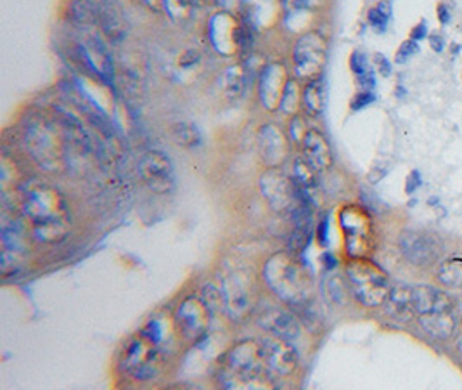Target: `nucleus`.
<instances>
[{
  "label": "nucleus",
  "instance_id": "f257e3e1",
  "mask_svg": "<svg viewBox=\"0 0 462 390\" xmlns=\"http://www.w3.org/2000/svg\"><path fill=\"white\" fill-rule=\"evenodd\" d=\"M23 215L30 221L39 241L54 243L67 236L69 213L67 200L50 184L28 181L20 187Z\"/></svg>",
  "mask_w": 462,
  "mask_h": 390
},
{
  "label": "nucleus",
  "instance_id": "f03ea898",
  "mask_svg": "<svg viewBox=\"0 0 462 390\" xmlns=\"http://www.w3.org/2000/svg\"><path fill=\"white\" fill-rule=\"evenodd\" d=\"M264 279L272 294L289 305L298 307L310 302L313 281L296 253H274L265 262Z\"/></svg>",
  "mask_w": 462,
  "mask_h": 390
},
{
  "label": "nucleus",
  "instance_id": "7ed1b4c3",
  "mask_svg": "<svg viewBox=\"0 0 462 390\" xmlns=\"http://www.w3.org/2000/svg\"><path fill=\"white\" fill-rule=\"evenodd\" d=\"M268 373L260 344L242 340L223 356L219 380L227 389H262L272 384Z\"/></svg>",
  "mask_w": 462,
  "mask_h": 390
},
{
  "label": "nucleus",
  "instance_id": "20e7f679",
  "mask_svg": "<svg viewBox=\"0 0 462 390\" xmlns=\"http://www.w3.org/2000/svg\"><path fill=\"white\" fill-rule=\"evenodd\" d=\"M65 132L44 116H33L24 125V144L37 165L56 172L65 165Z\"/></svg>",
  "mask_w": 462,
  "mask_h": 390
},
{
  "label": "nucleus",
  "instance_id": "39448f33",
  "mask_svg": "<svg viewBox=\"0 0 462 390\" xmlns=\"http://www.w3.org/2000/svg\"><path fill=\"white\" fill-rule=\"evenodd\" d=\"M347 279L353 297L366 307L383 305L392 292L386 273L369 260H352L347 266Z\"/></svg>",
  "mask_w": 462,
  "mask_h": 390
},
{
  "label": "nucleus",
  "instance_id": "423d86ee",
  "mask_svg": "<svg viewBox=\"0 0 462 390\" xmlns=\"http://www.w3.org/2000/svg\"><path fill=\"white\" fill-rule=\"evenodd\" d=\"M165 367V350L161 345L154 344L146 335L139 333L125 345L122 356L123 371L133 380H153Z\"/></svg>",
  "mask_w": 462,
  "mask_h": 390
},
{
  "label": "nucleus",
  "instance_id": "0eeeda50",
  "mask_svg": "<svg viewBox=\"0 0 462 390\" xmlns=\"http://www.w3.org/2000/svg\"><path fill=\"white\" fill-rule=\"evenodd\" d=\"M222 299L223 309L231 320L241 322L249 309H251V288H249V276L238 268L223 269L221 277Z\"/></svg>",
  "mask_w": 462,
  "mask_h": 390
},
{
  "label": "nucleus",
  "instance_id": "6e6552de",
  "mask_svg": "<svg viewBox=\"0 0 462 390\" xmlns=\"http://www.w3.org/2000/svg\"><path fill=\"white\" fill-rule=\"evenodd\" d=\"M328 44L317 32L303 33L293 49V63L296 75L303 80H315L326 65Z\"/></svg>",
  "mask_w": 462,
  "mask_h": 390
},
{
  "label": "nucleus",
  "instance_id": "1a4fd4ad",
  "mask_svg": "<svg viewBox=\"0 0 462 390\" xmlns=\"http://www.w3.org/2000/svg\"><path fill=\"white\" fill-rule=\"evenodd\" d=\"M398 247L402 255L414 266H431L440 258L443 243L435 232L405 231L400 234Z\"/></svg>",
  "mask_w": 462,
  "mask_h": 390
},
{
  "label": "nucleus",
  "instance_id": "9d476101",
  "mask_svg": "<svg viewBox=\"0 0 462 390\" xmlns=\"http://www.w3.org/2000/svg\"><path fill=\"white\" fill-rule=\"evenodd\" d=\"M139 176L156 195H168L176 187L174 163L161 151H148L140 159Z\"/></svg>",
  "mask_w": 462,
  "mask_h": 390
},
{
  "label": "nucleus",
  "instance_id": "9b49d317",
  "mask_svg": "<svg viewBox=\"0 0 462 390\" xmlns=\"http://www.w3.org/2000/svg\"><path fill=\"white\" fill-rule=\"evenodd\" d=\"M212 314L213 313L210 311L204 300L191 295L182 300V304L176 311L177 330L182 333L184 339L196 342L206 335Z\"/></svg>",
  "mask_w": 462,
  "mask_h": 390
},
{
  "label": "nucleus",
  "instance_id": "f8f14e48",
  "mask_svg": "<svg viewBox=\"0 0 462 390\" xmlns=\"http://www.w3.org/2000/svg\"><path fill=\"white\" fill-rule=\"evenodd\" d=\"M260 189L268 205L276 212H293L296 205L294 183L279 168H268L260 177Z\"/></svg>",
  "mask_w": 462,
  "mask_h": 390
},
{
  "label": "nucleus",
  "instance_id": "ddd939ff",
  "mask_svg": "<svg viewBox=\"0 0 462 390\" xmlns=\"http://www.w3.org/2000/svg\"><path fill=\"white\" fill-rule=\"evenodd\" d=\"M258 344L262 349L265 365L274 375L289 376L296 371L298 354L289 340L268 333Z\"/></svg>",
  "mask_w": 462,
  "mask_h": 390
},
{
  "label": "nucleus",
  "instance_id": "4468645a",
  "mask_svg": "<svg viewBox=\"0 0 462 390\" xmlns=\"http://www.w3.org/2000/svg\"><path fill=\"white\" fill-rule=\"evenodd\" d=\"M208 37L222 56L241 52L242 23L229 13H219L210 20Z\"/></svg>",
  "mask_w": 462,
  "mask_h": 390
},
{
  "label": "nucleus",
  "instance_id": "2eb2a0df",
  "mask_svg": "<svg viewBox=\"0 0 462 390\" xmlns=\"http://www.w3.org/2000/svg\"><path fill=\"white\" fill-rule=\"evenodd\" d=\"M78 56L84 63V67L95 75L103 82H111L114 77V68H113V59H111L108 47L101 42L99 37H86L78 44Z\"/></svg>",
  "mask_w": 462,
  "mask_h": 390
},
{
  "label": "nucleus",
  "instance_id": "dca6fc26",
  "mask_svg": "<svg viewBox=\"0 0 462 390\" xmlns=\"http://www.w3.org/2000/svg\"><path fill=\"white\" fill-rule=\"evenodd\" d=\"M26 250V236L22 224L13 219L7 221L4 215L2 222V273L7 276L9 271H16V266H20L23 255Z\"/></svg>",
  "mask_w": 462,
  "mask_h": 390
},
{
  "label": "nucleus",
  "instance_id": "f3484780",
  "mask_svg": "<svg viewBox=\"0 0 462 390\" xmlns=\"http://www.w3.org/2000/svg\"><path fill=\"white\" fill-rule=\"evenodd\" d=\"M287 71L281 63H272L262 71L260 77V101L268 112L281 108L287 86Z\"/></svg>",
  "mask_w": 462,
  "mask_h": 390
},
{
  "label": "nucleus",
  "instance_id": "a211bd4d",
  "mask_svg": "<svg viewBox=\"0 0 462 390\" xmlns=\"http://www.w3.org/2000/svg\"><path fill=\"white\" fill-rule=\"evenodd\" d=\"M258 324L270 335H277L289 342L296 340L302 333V326L298 320L291 313H287L286 309L277 305H270L264 309L258 316Z\"/></svg>",
  "mask_w": 462,
  "mask_h": 390
},
{
  "label": "nucleus",
  "instance_id": "6ab92c4d",
  "mask_svg": "<svg viewBox=\"0 0 462 390\" xmlns=\"http://www.w3.org/2000/svg\"><path fill=\"white\" fill-rule=\"evenodd\" d=\"M258 148H260L262 160L268 167L277 168L287 159L289 141L279 127L268 123V125H264L258 132Z\"/></svg>",
  "mask_w": 462,
  "mask_h": 390
},
{
  "label": "nucleus",
  "instance_id": "aec40b11",
  "mask_svg": "<svg viewBox=\"0 0 462 390\" xmlns=\"http://www.w3.org/2000/svg\"><path fill=\"white\" fill-rule=\"evenodd\" d=\"M303 159L317 170L324 172L332 165L330 142L319 131H308L303 139Z\"/></svg>",
  "mask_w": 462,
  "mask_h": 390
},
{
  "label": "nucleus",
  "instance_id": "412c9836",
  "mask_svg": "<svg viewBox=\"0 0 462 390\" xmlns=\"http://www.w3.org/2000/svg\"><path fill=\"white\" fill-rule=\"evenodd\" d=\"M412 305L416 316L437 311H452V300L445 292L433 286H412Z\"/></svg>",
  "mask_w": 462,
  "mask_h": 390
},
{
  "label": "nucleus",
  "instance_id": "4be33fe9",
  "mask_svg": "<svg viewBox=\"0 0 462 390\" xmlns=\"http://www.w3.org/2000/svg\"><path fill=\"white\" fill-rule=\"evenodd\" d=\"M97 24H99L101 32L104 33V37L113 44L122 42L125 39V35H127V23H125L123 13L111 0H108L103 5V9L99 13V18H97Z\"/></svg>",
  "mask_w": 462,
  "mask_h": 390
},
{
  "label": "nucleus",
  "instance_id": "5701e85b",
  "mask_svg": "<svg viewBox=\"0 0 462 390\" xmlns=\"http://www.w3.org/2000/svg\"><path fill=\"white\" fill-rule=\"evenodd\" d=\"M341 221H343V230L347 232L349 249L352 250L353 255L366 252L367 240H369V222H366L364 219H360L358 213L350 210L343 213Z\"/></svg>",
  "mask_w": 462,
  "mask_h": 390
},
{
  "label": "nucleus",
  "instance_id": "b1692460",
  "mask_svg": "<svg viewBox=\"0 0 462 390\" xmlns=\"http://www.w3.org/2000/svg\"><path fill=\"white\" fill-rule=\"evenodd\" d=\"M386 311L396 322H411L416 313L412 305V286H395L386 299Z\"/></svg>",
  "mask_w": 462,
  "mask_h": 390
},
{
  "label": "nucleus",
  "instance_id": "393cba45",
  "mask_svg": "<svg viewBox=\"0 0 462 390\" xmlns=\"http://www.w3.org/2000/svg\"><path fill=\"white\" fill-rule=\"evenodd\" d=\"M418 318L422 330L439 340L448 339L456 330V318H454L452 311L428 313V314H421Z\"/></svg>",
  "mask_w": 462,
  "mask_h": 390
},
{
  "label": "nucleus",
  "instance_id": "a878e982",
  "mask_svg": "<svg viewBox=\"0 0 462 390\" xmlns=\"http://www.w3.org/2000/svg\"><path fill=\"white\" fill-rule=\"evenodd\" d=\"M106 2L108 0H71L69 16L73 23L84 28L97 23L99 13Z\"/></svg>",
  "mask_w": 462,
  "mask_h": 390
},
{
  "label": "nucleus",
  "instance_id": "bb28decb",
  "mask_svg": "<svg viewBox=\"0 0 462 390\" xmlns=\"http://www.w3.org/2000/svg\"><path fill=\"white\" fill-rule=\"evenodd\" d=\"M302 94V106L308 115H321L326 104V89L322 80H310Z\"/></svg>",
  "mask_w": 462,
  "mask_h": 390
},
{
  "label": "nucleus",
  "instance_id": "cd10ccee",
  "mask_svg": "<svg viewBox=\"0 0 462 390\" xmlns=\"http://www.w3.org/2000/svg\"><path fill=\"white\" fill-rule=\"evenodd\" d=\"M439 279L447 288H462V257H450L441 262Z\"/></svg>",
  "mask_w": 462,
  "mask_h": 390
},
{
  "label": "nucleus",
  "instance_id": "c85d7f7f",
  "mask_svg": "<svg viewBox=\"0 0 462 390\" xmlns=\"http://www.w3.org/2000/svg\"><path fill=\"white\" fill-rule=\"evenodd\" d=\"M244 82H246V71L241 65L231 67L223 73V92L231 99H238L244 91Z\"/></svg>",
  "mask_w": 462,
  "mask_h": 390
},
{
  "label": "nucleus",
  "instance_id": "c756f323",
  "mask_svg": "<svg viewBox=\"0 0 462 390\" xmlns=\"http://www.w3.org/2000/svg\"><path fill=\"white\" fill-rule=\"evenodd\" d=\"M172 139L177 146L182 148H196L201 142V134H199L198 127L193 123H176L172 127Z\"/></svg>",
  "mask_w": 462,
  "mask_h": 390
},
{
  "label": "nucleus",
  "instance_id": "7c9ffc66",
  "mask_svg": "<svg viewBox=\"0 0 462 390\" xmlns=\"http://www.w3.org/2000/svg\"><path fill=\"white\" fill-rule=\"evenodd\" d=\"M322 288H324L326 299L330 300L331 304H336V305H343L345 304V300H347V285L341 279V276H330L322 283Z\"/></svg>",
  "mask_w": 462,
  "mask_h": 390
},
{
  "label": "nucleus",
  "instance_id": "2f4dec72",
  "mask_svg": "<svg viewBox=\"0 0 462 390\" xmlns=\"http://www.w3.org/2000/svg\"><path fill=\"white\" fill-rule=\"evenodd\" d=\"M142 335H146L149 340H153L154 344L161 345L170 339L168 333V324L165 322V318H154L146 322V326L140 330Z\"/></svg>",
  "mask_w": 462,
  "mask_h": 390
},
{
  "label": "nucleus",
  "instance_id": "473e14b6",
  "mask_svg": "<svg viewBox=\"0 0 462 390\" xmlns=\"http://www.w3.org/2000/svg\"><path fill=\"white\" fill-rule=\"evenodd\" d=\"M196 0H163V9L174 22H184L189 18Z\"/></svg>",
  "mask_w": 462,
  "mask_h": 390
},
{
  "label": "nucleus",
  "instance_id": "72a5a7b5",
  "mask_svg": "<svg viewBox=\"0 0 462 390\" xmlns=\"http://www.w3.org/2000/svg\"><path fill=\"white\" fill-rule=\"evenodd\" d=\"M302 95H303V94H300L298 82L289 80L279 110H283L287 115H296V112L302 108Z\"/></svg>",
  "mask_w": 462,
  "mask_h": 390
},
{
  "label": "nucleus",
  "instance_id": "f704fd0d",
  "mask_svg": "<svg viewBox=\"0 0 462 390\" xmlns=\"http://www.w3.org/2000/svg\"><path fill=\"white\" fill-rule=\"evenodd\" d=\"M390 16H392V7L386 2H381L369 11V23L373 24L376 30L383 32L390 22Z\"/></svg>",
  "mask_w": 462,
  "mask_h": 390
},
{
  "label": "nucleus",
  "instance_id": "c9c22d12",
  "mask_svg": "<svg viewBox=\"0 0 462 390\" xmlns=\"http://www.w3.org/2000/svg\"><path fill=\"white\" fill-rule=\"evenodd\" d=\"M201 299L206 302V305L210 307L212 313L223 309V299H222L221 288H215L213 285H206V286L203 288Z\"/></svg>",
  "mask_w": 462,
  "mask_h": 390
},
{
  "label": "nucleus",
  "instance_id": "e433bc0d",
  "mask_svg": "<svg viewBox=\"0 0 462 390\" xmlns=\"http://www.w3.org/2000/svg\"><path fill=\"white\" fill-rule=\"evenodd\" d=\"M287 13L294 14V13H310L312 9H315L319 5V0H285Z\"/></svg>",
  "mask_w": 462,
  "mask_h": 390
},
{
  "label": "nucleus",
  "instance_id": "4c0bfd02",
  "mask_svg": "<svg viewBox=\"0 0 462 390\" xmlns=\"http://www.w3.org/2000/svg\"><path fill=\"white\" fill-rule=\"evenodd\" d=\"M416 52H419V46L416 41H405L400 49H398V52H396V63H405L409 58H412Z\"/></svg>",
  "mask_w": 462,
  "mask_h": 390
},
{
  "label": "nucleus",
  "instance_id": "58836bf2",
  "mask_svg": "<svg viewBox=\"0 0 462 390\" xmlns=\"http://www.w3.org/2000/svg\"><path fill=\"white\" fill-rule=\"evenodd\" d=\"M350 67H352L353 73L358 75V77H364L369 73L367 68V59L364 54L360 52H353L352 59H350Z\"/></svg>",
  "mask_w": 462,
  "mask_h": 390
},
{
  "label": "nucleus",
  "instance_id": "ea45409f",
  "mask_svg": "<svg viewBox=\"0 0 462 390\" xmlns=\"http://www.w3.org/2000/svg\"><path fill=\"white\" fill-rule=\"evenodd\" d=\"M289 132H291V138L294 139V141H302L303 142V139H305L308 132L307 129H305V122L302 118L294 116L293 122H291Z\"/></svg>",
  "mask_w": 462,
  "mask_h": 390
},
{
  "label": "nucleus",
  "instance_id": "a19ab883",
  "mask_svg": "<svg viewBox=\"0 0 462 390\" xmlns=\"http://www.w3.org/2000/svg\"><path fill=\"white\" fill-rule=\"evenodd\" d=\"M375 101V95L371 92H362V94H357L353 97L352 110H360V108H366L367 104H371Z\"/></svg>",
  "mask_w": 462,
  "mask_h": 390
},
{
  "label": "nucleus",
  "instance_id": "79ce46f5",
  "mask_svg": "<svg viewBox=\"0 0 462 390\" xmlns=\"http://www.w3.org/2000/svg\"><path fill=\"white\" fill-rule=\"evenodd\" d=\"M376 65H377V69H379V73L383 77H388L392 73V65H390V61L383 54L376 56Z\"/></svg>",
  "mask_w": 462,
  "mask_h": 390
},
{
  "label": "nucleus",
  "instance_id": "37998d69",
  "mask_svg": "<svg viewBox=\"0 0 462 390\" xmlns=\"http://www.w3.org/2000/svg\"><path fill=\"white\" fill-rule=\"evenodd\" d=\"M419 186H421V176H419V172H412L409 176V181H407V193L412 195Z\"/></svg>",
  "mask_w": 462,
  "mask_h": 390
},
{
  "label": "nucleus",
  "instance_id": "c03bdc74",
  "mask_svg": "<svg viewBox=\"0 0 462 390\" xmlns=\"http://www.w3.org/2000/svg\"><path fill=\"white\" fill-rule=\"evenodd\" d=\"M426 33H428V28H426V23L422 22V23L418 24L414 30H412V41H416V42H419V41H422L424 37H426Z\"/></svg>",
  "mask_w": 462,
  "mask_h": 390
},
{
  "label": "nucleus",
  "instance_id": "a18cd8bd",
  "mask_svg": "<svg viewBox=\"0 0 462 390\" xmlns=\"http://www.w3.org/2000/svg\"><path fill=\"white\" fill-rule=\"evenodd\" d=\"M317 234H319V241H321L322 245H326V243H328V221H326V219H324L322 222H319Z\"/></svg>",
  "mask_w": 462,
  "mask_h": 390
},
{
  "label": "nucleus",
  "instance_id": "49530a36",
  "mask_svg": "<svg viewBox=\"0 0 462 390\" xmlns=\"http://www.w3.org/2000/svg\"><path fill=\"white\" fill-rule=\"evenodd\" d=\"M430 41H431L430 44H431V47H433L437 52H441V50H443L445 42H443V37H441V35H437V33H435V35H431V37H430Z\"/></svg>",
  "mask_w": 462,
  "mask_h": 390
},
{
  "label": "nucleus",
  "instance_id": "de8ad7c7",
  "mask_svg": "<svg viewBox=\"0 0 462 390\" xmlns=\"http://www.w3.org/2000/svg\"><path fill=\"white\" fill-rule=\"evenodd\" d=\"M439 18H440V23L441 24H447L448 23V20H450V16H448V11L443 7V5H440V9H439Z\"/></svg>",
  "mask_w": 462,
  "mask_h": 390
},
{
  "label": "nucleus",
  "instance_id": "09e8293b",
  "mask_svg": "<svg viewBox=\"0 0 462 390\" xmlns=\"http://www.w3.org/2000/svg\"><path fill=\"white\" fill-rule=\"evenodd\" d=\"M151 9L154 11H159V9H163V0H144Z\"/></svg>",
  "mask_w": 462,
  "mask_h": 390
},
{
  "label": "nucleus",
  "instance_id": "8fccbe9b",
  "mask_svg": "<svg viewBox=\"0 0 462 390\" xmlns=\"http://www.w3.org/2000/svg\"><path fill=\"white\" fill-rule=\"evenodd\" d=\"M221 2H225V4H227V2H231V0H221Z\"/></svg>",
  "mask_w": 462,
  "mask_h": 390
}]
</instances>
